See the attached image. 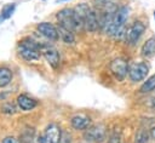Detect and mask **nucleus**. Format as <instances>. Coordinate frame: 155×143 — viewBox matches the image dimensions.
I'll list each match as a JSON object with an SVG mask.
<instances>
[{"label": "nucleus", "mask_w": 155, "mask_h": 143, "mask_svg": "<svg viewBox=\"0 0 155 143\" xmlns=\"http://www.w3.org/2000/svg\"><path fill=\"white\" fill-rule=\"evenodd\" d=\"M75 13L82 21L84 28L88 32H96L99 29V18L96 10H92L87 4L82 2L74 7Z\"/></svg>", "instance_id": "obj_1"}, {"label": "nucleus", "mask_w": 155, "mask_h": 143, "mask_svg": "<svg viewBox=\"0 0 155 143\" xmlns=\"http://www.w3.org/2000/svg\"><path fill=\"white\" fill-rule=\"evenodd\" d=\"M18 53L27 62H38L41 56V46L30 38H25L18 44Z\"/></svg>", "instance_id": "obj_2"}, {"label": "nucleus", "mask_w": 155, "mask_h": 143, "mask_svg": "<svg viewBox=\"0 0 155 143\" xmlns=\"http://www.w3.org/2000/svg\"><path fill=\"white\" fill-rule=\"evenodd\" d=\"M56 18H57V21H58L61 27H63V28H65L68 30H71V32L80 30V27H79L74 8L64 7V8L59 10L57 12V15H56Z\"/></svg>", "instance_id": "obj_3"}, {"label": "nucleus", "mask_w": 155, "mask_h": 143, "mask_svg": "<svg viewBox=\"0 0 155 143\" xmlns=\"http://www.w3.org/2000/svg\"><path fill=\"white\" fill-rule=\"evenodd\" d=\"M145 24L142 22V21H134L127 29H126V34H125V39H126V42L131 46L136 45L139 39L142 38V35L145 33Z\"/></svg>", "instance_id": "obj_4"}, {"label": "nucleus", "mask_w": 155, "mask_h": 143, "mask_svg": "<svg viewBox=\"0 0 155 143\" xmlns=\"http://www.w3.org/2000/svg\"><path fill=\"white\" fill-rule=\"evenodd\" d=\"M128 69H130V65H128L127 61L124 59V58H121V57L113 59L110 62V64H109L110 73L119 81H124L126 79V76L128 75Z\"/></svg>", "instance_id": "obj_5"}, {"label": "nucleus", "mask_w": 155, "mask_h": 143, "mask_svg": "<svg viewBox=\"0 0 155 143\" xmlns=\"http://www.w3.org/2000/svg\"><path fill=\"white\" fill-rule=\"evenodd\" d=\"M148 73H149V65L145 62H134L130 65L128 79L131 82H140L147 78Z\"/></svg>", "instance_id": "obj_6"}, {"label": "nucleus", "mask_w": 155, "mask_h": 143, "mask_svg": "<svg viewBox=\"0 0 155 143\" xmlns=\"http://www.w3.org/2000/svg\"><path fill=\"white\" fill-rule=\"evenodd\" d=\"M84 136H85L86 141L98 143V142H102V141L105 139V137H107V128H105L104 125H94V126L88 127L85 131Z\"/></svg>", "instance_id": "obj_7"}, {"label": "nucleus", "mask_w": 155, "mask_h": 143, "mask_svg": "<svg viewBox=\"0 0 155 143\" xmlns=\"http://www.w3.org/2000/svg\"><path fill=\"white\" fill-rule=\"evenodd\" d=\"M41 55L45 57V59L47 61V63L53 68L57 69L61 64V56L59 52L56 47L50 46V45H44L41 46Z\"/></svg>", "instance_id": "obj_8"}, {"label": "nucleus", "mask_w": 155, "mask_h": 143, "mask_svg": "<svg viewBox=\"0 0 155 143\" xmlns=\"http://www.w3.org/2000/svg\"><path fill=\"white\" fill-rule=\"evenodd\" d=\"M62 130L61 127L54 124V122H51L46 126L45 128V132H44V141L45 143H61V139H62Z\"/></svg>", "instance_id": "obj_9"}, {"label": "nucleus", "mask_w": 155, "mask_h": 143, "mask_svg": "<svg viewBox=\"0 0 155 143\" xmlns=\"http://www.w3.org/2000/svg\"><path fill=\"white\" fill-rule=\"evenodd\" d=\"M36 30L39 32L40 35H42L44 38H46L47 40L51 41H56L59 38L58 34V28H56L53 24L48 23V22H41L36 25Z\"/></svg>", "instance_id": "obj_10"}, {"label": "nucleus", "mask_w": 155, "mask_h": 143, "mask_svg": "<svg viewBox=\"0 0 155 143\" xmlns=\"http://www.w3.org/2000/svg\"><path fill=\"white\" fill-rule=\"evenodd\" d=\"M70 125L74 130L86 131L88 127H91V118L85 114H75L70 119Z\"/></svg>", "instance_id": "obj_11"}, {"label": "nucleus", "mask_w": 155, "mask_h": 143, "mask_svg": "<svg viewBox=\"0 0 155 143\" xmlns=\"http://www.w3.org/2000/svg\"><path fill=\"white\" fill-rule=\"evenodd\" d=\"M140 55L147 59L155 56V36H150L147 39V41L140 47Z\"/></svg>", "instance_id": "obj_12"}, {"label": "nucleus", "mask_w": 155, "mask_h": 143, "mask_svg": "<svg viewBox=\"0 0 155 143\" xmlns=\"http://www.w3.org/2000/svg\"><path fill=\"white\" fill-rule=\"evenodd\" d=\"M17 104L22 110L28 111V110H33L36 107L38 103H36V101L34 98H31V97H29L27 95H19L17 97Z\"/></svg>", "instance_id": "obj_13"}, {"label": "nucleus", "mask_w": 155, "mask_h": 143, "mask_svg": "<svg viewBox=\"0 0 155 143\" xmlns=\"http://www.w3.org/2000/svg\"><path fill=\"white\" fill-rule=\"evenodd\" d=\"M58 34H59V38L62 39V41L64 44H74L75 42V36L73 34L71 30H68L63 27H58Z\"/></svg>", "instance_id": "obj_14"}, {"label": "nucleus", "mask_w": 155, "mask_h": 143, "mask_svg": "<svg viewBox=\"0 0 155 143\" xmlns=\"http://www.w3.org/2000/svg\"><path fill=\"white\" fill-rule=\"evenodd\" d=\"M12 80V73L6 67H0V88L7 86Z\"/></svg>", "instance_id": "obj_15"}, {"label": "nucleus", "mask_w": 155, "mask_h": 143, "mask_svg": "<svg viewBox=\"0 0 155 143\" xmlns=\"http://www.w3.org/2000/svg\"><path fill=\"white\" fill-rule=\"evenodd\" d=\"M155 90V74H153L151 76H149L139 87V92L140 93H150Z\"/></svg>", "instance_id": "obj_16"}, {"label": "nucleus", "mask_w": 155, "mask_h": 143, "mask_svg": "<svg viewBox=\"0 0 155 143\" xmlns=\"http://www.w3.org/2000/svg\"><path fill=\"white\" fill-rule=\"evenodd\" d=\"M150 138V132L145 128H140L136 132L134 136V143H147Z\"/></svg>", "instance_id": "obj_17"}, {"label": "nucleus", "mask_w": 155, "mask_h": 143, "mask_svg": "<svg viewBox=\"0 0 155 143\" xmlns=\"http://www.w3.org/2000/svg\"><path fill=\"white\" fill-rule=\"evenodd\" d=\"M13 11H15V5H13V4H12V5L10 4V5L5 6V7L2 8V11H1V18H2V19H6V18L11 17L12 13H13Z\"/></svg>", "instance_id": "obj_18"}, {"label": "nucleus", "mask_w": 155, "mask_h": 143, "mask_svg": "<svg viewBox=\"0 0 155 143\" xmlns=\"http://www.w3.org/2000/svg\"><path fill=\"white\" fill-rule=\"evenodd\" d=\"M2 111H5V113H8V114H13L15 111H16V109H15V107L12 105V104H5V105H2Z\"/></svg>", "instance_id": "obj_19"}, {"label": "nucleus", "mask_w": 155, "mask_h": 143, "mask_svg": "<svg viewBox=\"0 0 155 143\" xmlns=\"http://www.w3.org/2000/svg\"><path fill=\"white\" fill-rule=\"evenodd\" d=\"M2 143H18V141H17L15 137H6V138L2 141Z\"/></svg>", "instance_id": "obj_20"}, {"label": "nucleus", "mask_w": 155, "mask_h": 143, "mask_svg": "<svg viewBox=\"0 0 155 143\" xmlns=\"http://www.w3.org/2000/svg\"><path fill=\"white\" fill-rule=\"evenodd\" d=\"M30 143H45V141H44V137L38 136V137H34V139Z\"/></svg>", "instance_id": "obj_21"}, {"label": "nucleus", "mask_w": 155, "mask_h": 143, "mask_svg": "<svg viewBox=\"0 0 155 143\" xmlns=\"http://www.w3.org/2000/svg\"><path fill=\"white\" fill-rule=\"evenodd\" d=\"M107 143H121V142H120V137H117V136H113Z\"/></svg>", "instance_id": "obj_22"}, {"label": "nucleus", "mask_w": 155, "mask_h": 143, "mask_svg": "<svg viewBox=\"0 0 155 143\" xmlns=\"http://www.w3.org/2000/svg\"><path fill=\"white\" fill-rule=\"evenodd\" d=\"M149 132H150V138L155 141V126H153V127L150 128V131H149Z\"/></svg>", "instance_id": "obj_23"}, {"label": "nucleus", "mask_w": 155, "mask_h": 143, "mask_svg": "<svg viewBox=\"0 0 155 143\" xmlns=\"http://www.w3.org/2000/svg\"><path fill=\"white\" fill-rule=\"evenodd\" d=\"M150 105H151V108H154V109H155V97H153V98H151V101H150Z\"/></svg>", "instance_id": "obj_24"}, {"label": "nucleus", "mask_w": 155, "mask_h": 143, "mask_svg": "<svg viewBox=\"0 0 155 143\" xmlns=\"http://www.w3.org/2000/svg\"><path fill=\"white\" fill-rule=\"evenodd\" d=\"M58 1H67V0H58Z\"/></svg>", "instance_id": "obj_25"}, {"label": "nucleus", "mask_w": 155, "mask_h": 143, "mask_svg": "<svg viewBox=\"0 0 155 143\" xmlns=\"http://www.w3.org/2000/svg\"><path fill=\"white\" fill-rule=\"evenodd\" d=\"M154 18H155V11H154Z\"/></svg>", "instance_id": "obj_26"}]
</instances>
